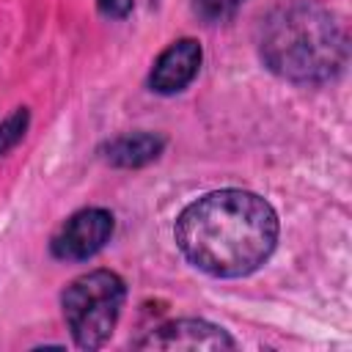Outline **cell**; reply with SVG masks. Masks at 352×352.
<instances>
[{"label": "cell", "mask_w": 352, "mask_h": 352, "mask_svg": "<svg viewBox=\"0 0 352 352\" xmlns=\"http://www.w3.org/2000/svg\"><path fill=\"white\" fill-rule=\"evenodd\" d=\"M278 212L250 190H212L182 209L173 239L182 256L212 278H245L278 245Z\"/></svg>", "instance_id": "1"}, {"label": "cell", "mask_w": 352, "mask_h": 352, "mask_svg": "<svg viewBox=\"0 0 352 352\" xmlns=\"http://www.w3.org/2000/svg\"><path fill=\"white\" fill-rule=\"evenodd\" d=\"M256 41L261 63L297 85L336 80L349 55L344 25L314 0H286L270 8L258 22Z\"/></svg>", "instance_id": "2"}, {"label": "cell", "mask_w": 352, "mask_h": 352, "mask_svg": "<svg viewBox=\"0 0 352 352\" xmlns=\"http://www.w3.org/2000/svg\"><path fill=\"white\" fill-rule=\"evenodd\" d=\"M126 300V283L113 270H91L74 278L63 294L60 308L66 327L80 349H102L118 319Z\"/></svg>", "instance_id": "3"}, {"label": "cell", "mask_w": 352, "mask_h": 352, "mask_svg": "<svg viewBox=\"0 0 352 352\" xmlns=\"http://www.w3.org/2000/svg\"><path fill=\"white\" fill-rule=\"evenodd\" d=\"M113 228H116V220H113L110 209H102V206L80 209L52 236L50 250H52V256L58 261H85V258H94L110 242Z\"/></svg>", "instance_id": "4"}, {"label": "cell", "mask_w": 352, "mask_h": 352, "mask_svg": "<svg viewBox=\"0 0 352 352\" xmlns=\"http://www.w3.org/2000/svg\"><path fill=\"white\" fill-rule=\"evenodd\" d=\"M236 341L223 330L220 324H212L206 319H170L154 330H146V336L132 341V349H234Z\"/></svg>", "instance_id": "5"}, {"label": "cell", "mask_w": 352, "mask_h": 352, "mask_svg": "<svg viewBox=\"0 0 352 352\" xmlns=\"http://www.w3.org/2000/svg\"><path fill=\"white\" fill-rule=\"evenodd\" d=\"M204 50L195 38H176L170 41L154 60L148 72V88L160 96H173L182 94L201 69Z\"/></svg>", "instance_id": "6"}, {"label": "cell", "mask_w": 352, "mask_h": 352, "mask_svg": "<svg viewBox=\"0 0 352 352\" xmlns=\"http://www.w3.org/2000/svg\"><path fill=\"white\" fill-rule=\"evenodd\" d=\"M165 148V138L157 132H126L102 143L99 154L113 168H143L154 162Z\"/></svg>", "instance_id": "7"}, {"label": "cell", "mask_w": 352, "mask_h": 352, "mask_svg": "<svg viewBox=\"0 0 352 352\" xmlns=\"http://www.w3.org/2000/svg\"><path fill=\"white\" fill-rule=\"evenodd\" d=\"M30 126V110L28 107H16L8 118L0 121V157H6L11 148H16L25 138Z\"/></svg>", "instance_id": "8"}, {"label": "cell", "mask_w": 352, "mask_h": 352, "mask_svg": "<svg viewBox=\"0 0 352 352\" xmlns=\"http://www.w3.org/2000/svg\"><path fill=\"white\" fill-rule=\"evenodd\" d=\"M245 0H192V14L204 22V25H220L228 22Z\"/></svg>", "instance_id": "9"}, {"label": "cell", "mask_w": 352, "mask_h": 352, "mask_svg": "<svg viewBox=\"0 0 352 352\" xmlns=\"http://www.w3.org/2000/svg\"><path fill=\"white\" fill-rule=\"evenodd\" d=\"M135 0H96V8L104 19H126L132 14Z\"/></svg>", "instance_id": "10"}]
</instances>
